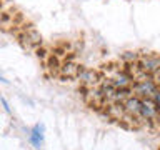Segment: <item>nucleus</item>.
<instances>
[{
  "label": "nucleus",
  "mask_w": 160,
  "mask_h": 150,
  "mask_svg": "<svg viewBox=\"0 0 160 150\" xmlns=\"http://www.w3.org/2000/svg\"><path fill=\"white\" fill-rule=\"evenodd\" d=\"M153 100L157 102V105H158V108H160V88H158V92H157V95L153 97Z\"/></svg>",
  "instance_id": "9"
},
{
  "label": "nucleus",
  "mask_w": 160,
  "mask_h": 150,
  "mask_svg": "<svg viewBox=\"0 0 160 150\" xmlns=\"http://www.w3.org/2000/svg\"><path fill=\"white\" fill-rule=\"evenodd\" d=\"M123 105V110L127 115H132V117H140V107H142V98L133 95V97H127Z\"/></svg>",
  "instance_id": "4"
},
{
  "label": "nucleus",
  "mask_w": 160,
  "mask_h": 150,
  "mask_svg": "<svg viewBox=\"0 0 160 150\" xmlns=\"http://www.w3.org/2000/svg\"><path fill=\"white\" fill-rule=\"evenodd\" d=\"M43 130H45V127L42 123H37L32 130H30L28 140L35 148H42V145H43Z\"/></svg>",
  "instance_id": "5"
},
{
  "label": "nucleus",
  "mask_w": 160,
  "mask_h": 150,
  "mask_svg": "<svg viewBox=\"0 0 160 150\" xmlns=\"http://www.w3.org/2000/svg\"><path fill=\"white\" fill-rule=\"evenodd\" d=\"M160 115V108L153 98H142L140 107V118L143 120H155Z\"/></svg>",
  "instance_id": "3"
},
{
  "label": "nucleus",
  "mask_w": 160,
  "mask_h": 150,
  "mask_svg": "<svg viewBox=\"0 0 160 150\" xmlns=\"http://www.w3.org/2000/svg\"><path fill=\"white\" fill-rule=\"evenodd\" d=\"M0 82H3V83H8V80H5V78L2 77V75H0Z\"/></svg>",
  "instance_id": "10"
},
{
  "label": "nucleus",
  "mask_w": 160,
  "mask_h": 150,
  "mask_svg": "<svg viewBox=\"0 0 160 150\" xmlns=\"http://www.w3.org/2000/svg\"><path fill=\"white\" fill-rule=\"evenodd\" d=\"M152 78H153V82H155V83H157L158 87H160V68H158V70H157V72H155L153 75H152Z\"/></svg>",
  "instance_id": "7"
},
{
  "label": "nucleus",
  "mask_w": 160,
  "mask_h": 150,
  "mask_svg": "<svg viewBox=\"0 0 160 150\" xmlns=\"http://www.w3.org/2000/svg\"><path fill=\"white\" fill-rule=\"evenodd\" d=\"M132 90L140 98H153L158 92V85L153 82V78L150 75H145V77L135 80Z\"/></svg>",
  "instance_id": "1"
},
{
  "label": "nucleus",
  "mask_w": 160,
  "mask_h": 150,
  "mask_svg": "<svg viewBox=\"0 0 160 150\" xmlns=\"http://www.w3.org/2000/svg\"><path fill=\"white\" fill-rule=\"evenodd\" d=\"M138 68L143 73L152 77L160 68V55H143V57H138Z\"/></svg>",
  "instance_id": "2"
},
{
  "label": "nucleus",
  "mask_w": 160,
  "mask_h": 150,
  "mask_svg": "<svg viewBox=\"0 0 160 150\" xmlns=\"http://www.w3.org/2000/svg\"><path fill=\"white\" fill-rule=\"evenodd\" d=\"M0 103H2V105H3V108H5V110H7V112L10 113V107H8L7 100H5V98H0Z\"/></svg>",
  "instance_id": "8"
},
{
  "label": "nucleus",
  "mask_w": 160,
  "mask_h": 150,
  "mask_svg": "<svg viewBox=\"0 0 160 150\" xmlns=\"http://www.w3.org/2000/svg\"><path fill=\"white\" fill-rule=\"evenodd\" d=\"M78 77L83 80V82H87V83H95L97 82V73L95 72H92V70H85V72H82V73H78Z\"/></svg>",
  "instance_id": "6"
}]
</instances>
